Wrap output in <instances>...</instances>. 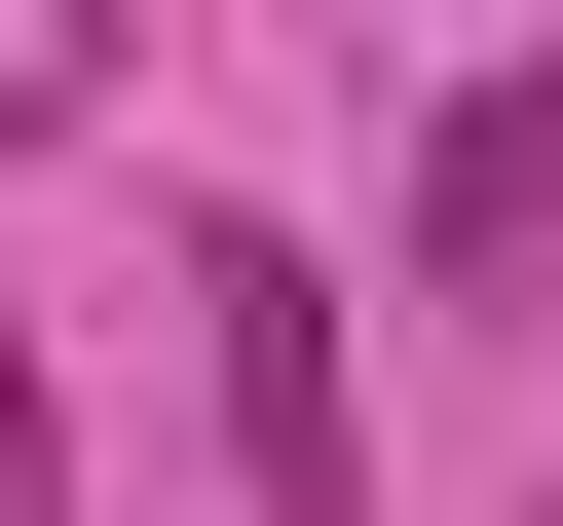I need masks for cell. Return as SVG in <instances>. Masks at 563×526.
<instances>
[{"label":"cell","mask_w":563,"mask_h":526,"mask_svg":"<svg viewBox=\"0 0 563 526\" xmlns=\"http://www.w3.org/2000/svg\"><path fill=\"white\" fill-rule=\"evenodd\" d=\"M413 226H451V263H563V76H451V113H413Z\"/></svg>","instance_id":"7a4b0ae2"},{"label":"cell","mask_w":563,"mask_h":526,"mask_svg":"<svg viewBox=\"0 0 563 526\" xmlns=\"http://www.w3.org/2000/svg\"><path fill=\"white\" fill-rule=\"evenodd\" d=\"M0 526H38V339H0Z\"/></svg>","instance_id":"3957f363"},{"label":"cell","mask_w":563,"mask_h":526,"mask_svg":"<svg viewBox=\"0 0 563 526\" xmlns=\"http://www.w3.org/2000/svg\"><path fill=\"white\" fill-rule=\"evenodd\" d=\"M188 339H225V451H263V526H376V489H339V302H301L263 226H188Z\"/></svg>","instance_id":"6da1fadb"}]
</instances>
